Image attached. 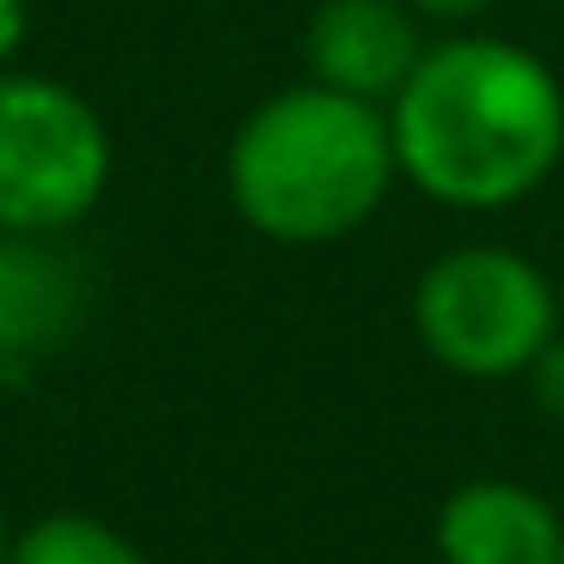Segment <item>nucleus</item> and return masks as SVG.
<instances>
[{
  "mask_svg": "<svg viewBox=\"0 0 564 564\" xmlns=\"http://www.w3.org/2000/svg\"><path fill=\"white\" fill-rule=\"evenodd\" d=\"M110 188V128L79 91L0 74V231L62 237Z\"/></svg>",
  "mask_w": 564,
  "mask_h": 564,
  "instance_id": "nucleus-4",
  "label": "nucleus"
},
{
  "mask_svg": "<svg viewBox=\"0 0 564 564\" xmlns=\"http://www.w3.org/2000/svg\"><path fill=\"white\" fill-rule=\"evenodd\" d=\"M401 176L449 213H503L564 164V79L528 43L462 31L425 43L389 98Z\"/></svg>",
  "mask_w": 564,
  "mask_h": 564,
  "instance_id": "nucleus-1",
  "label": "nucleus"
},
{
  "mask_svg": "<svg viewBox=\"0 0 564 564\" xmlns=\"http://www.w3.org/2000/svg\"><path fill=\"white\" fill-rule=\"evenodd\" d=\"M7 552H13V534H7V516H0V564H7Z\"/></svg>",
  "mask_w": 564,
  "mask_h": 564,
  "instance_id": "nucleus-12",
  "label": "nucleus"
},
{
  "mask_svg": "<svg viewBox=\"0 0 564 564\" xmlns=\"http://www.w3.org/2000/svg\"><path fill=\"white\" fill-rule=\"evenodd\" d=\"M558 285L540 261L503 243L443 249L413 285V334L443 370L467 382L528 377L558 334Z\"/></svg>",
  "mask_w": 564,
  "mask_h": 564,
  "instance_id": "nucleus-3",
  "label": "nucleus"
},
{
  "mask_svg": "<svg viewBox=\"0 0 564 564\" xmlns=\"http://www.w3.org/2000/svg\"><path fill=\"white\" fill-rule=\"evenodd\" d=\"M419 19H431V25H474V19H486L498 0H406Z\"/></svg>",
  "mask_w": 564,
  "mask_h": 564,
  "instance_id": "nucleus-10",
  "label": "nucleus"
},
{
  "mask_svg": "<svg viewBox=\"0 0 564 564\" xmlns=\"http://www.w3.org/2000/svg\"><path fill=\"white\" fill-rule=\"evenodd\" d=\"M431 540L443 564H558L564 516L522 479H467L437 503Z\"/></svg>",
  "mask_w": 564,
  "mask_h": 564,
  "instance_id": "nucleus-7",
  "label": "nucleus"
},
{
  "mask_svg": "<svg viewBox=\"0 0 564 564\" xmlns=\"http://www.w3.org/2000/svg\"><path fill=\"white\" fill-rule=\"evenodd\" d=\"M7 564H152L122 528L98 522L86 510H55L37 516L25 534H13Z\"/></svg>",
  "mask_w": 564,
  "mask_h": 564,
  "instance_id": "nucleus-8",
  "label": "nucleus"
},
{
  "mask_svg": "<svg viewBox=\"0 0 564 564\" xmlns=\"http://www.w3.org/2000/svg\"><path fill=\"white\" fill-rule=\"evenodd\" d=\"M528 394H534L540 419H552V425L564 431V328L546 340V352L528 365Z\"/></svg>",
  "mask_w": 564,
  "mask_h": 564,
  "instance_id": "nucleus-9",
  "label": "nucleus"
},
{
  "mask_svg": "<svg viewBox=\"0 0 564 564\" xmlns=\"http://www.w3.org/2000/svg\"><path fill=\"white\" fill-rule=\"evenodd\" d=\"M91 280L55 237L0 231V377H31L79 334Z\"/></svg>",
  "mask_w": 564,
  "mask_h": 564,
  "instance_id": "nucleus-6",
  "label": "nucleus"
},
{
  "mask_svg": "<svg viewBox=\"0 0 564 564\" xmlns=\"http://www.w3.org/2000/svg\"><path fill=\"white\" fill-rule=\"evenodd\" d=\"M425 19L406 0H322L304 25L310 79L358 104H382L406 86L425 55Z\"/></svg>",
  "mask_w": 564,
  "mask_h": 564,
  "instance_id": "nucleus-5",
  "label": "nucleus"
},
{
  "mask_svg": "<svg viewBox=\"0 0 564 564\" xmlns=\"http://www.w3.org/2000/svg\"><path fill=\"white\" fill-rule=\"evenodd\" d=\"M558 564H564V558H558Z\"/></svg>",
  "mask_w": 564,
  "mask_h": 564,
  "instance_id": "nucleus-14",
  "label": "nucleus"
},
{
  "mask_svg": "<svg viewBox=\"0 0 564 564\" xmlns=\"http://www.w3.org/2000/svg\"><path fill=\"white\" fill-rule=\"evenodd\" d=\"M394 176L389 110L316 79L256 104L225 152V188L243 225L292 249L340 243L370 225Z\"/></svg>",
  "mask_w": 564,
  "mask_h": 564,
  "instance_id": "nucleus-2",
  "label": "nucleus"
},
{
  "mask_svg": "<svg viewBox=\"0 0 564 564\" xmlns=\"http://www.w3.org/2000/svg\"><path fill=\"white\" fill-rule=\"evenodd\" d=\"M19 43H25V0H0V74L19 55Z\"/></svg>",
  "mask_w": 564,
  "mask_h": 564,
  "instance_id": "nucleus-11",
  "label": "nucleus"
},
{
  "mask_svg": "<svg viewBox=\"0 0 564 564\" xmlns=\"http://www.w3.org/2000/svg\"><path fill=\"white\" fill-rule=\"evenodd\" d=\"M558 304H564V273H558Z\"/></svg>",
  "mask_w": 564,
  "mask_h": 564,
  "instance_id": "nucleus-13",
  "label": "nucleus"
}]
</instances>
